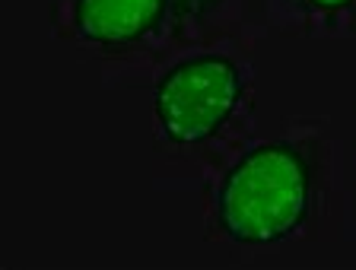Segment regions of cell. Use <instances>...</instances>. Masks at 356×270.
Returning a JSON list of instances; mask_svg holds the SVG:
<instances>
[{"mask_svg": "<svg viewBox=\"0 0 356 270\" xmlns=\"http://www.w3.org/2000/svg\"><path fill=\"white\" fill-rule=\"evenodd\" d=\"M315 165L296 143L274 140L248 150L220 181L216 229L238 245H277L309 217Z\"/></svg>", "mask_w": 356, "mask_h": 270, "instance_id": "1", "label": "cell"}, {"mask_svg": "<svg viewBox=\"0 0 356 270\" xmlns=\"http://www.w3.org/2000/svg\"><path fill=\"white\" fill-rule=\"evenodd\" d=\"M242 70L226 54H197L172 70L156 86L153 106L159 130L175 146H197L216 137L242 102Z\"/></svg>", "mask_w": 356, "mask_h": 270, "instance_id": "2", "label": "cell"}, {"mask_svg": "<svg viewBox=\"0 0 356 270\" xmlns=\"http://www.w3.org/2000/svg\"><path fill=\"white\" fill-rule=\"evenodd\" d=\"M191 0H70L67 23L96 48H131L153 38Z\"/></svg>", "mask_w": 356, "mask_h": 270, "instance_id": "3", "label": "cell"}, {"mask_svg": "<svg viewBox=\"0 0 356 270\" xmlns=\"http://www.w3.org/2000/svg\"><path fill=\"white\" fill-rule=\"evenodd\" d=\"M277 3L299 16L302 23L315 26H334L356 10V0H277Z\"/></svg>", "mask_w": 356, "mask_h": 270, "instance_id": "4", "label": "cell"}]
</instances>
